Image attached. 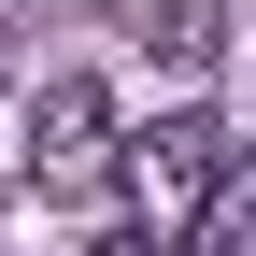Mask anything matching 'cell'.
Here are the masks:
<instances>
[{
    "mask_svg": "<svg viewBox=\"0 0 256 256\" xmlns=\"http://www.w3.org/2000/svg\"><path fill=\"white\" fill-rule=\"evenodd\" d=\"M100 256H156V228H114V242H100Z\"/></svg>",
    "mask_w": 256,
    "mask_h": 256,
    "instance_id": "obj_4",
    "label": "cell"
},
{
    "mask_svg": "<svg viewBox=\"0 0 256 256\" xmlns=\"http://www.w3.org/2000/svg\"><path fill=\"white\" fill-rule=\"evenodd\" d=\"M185 256H256V156H242L228 185H214V214L185 228Z\"/></svg>",
    "mask_w": 256,
    "mask_h": 256,
    "instance_id": "obj_3",
    "label": "cell"
},
{
    "mask_svg": "<svg viewBox=\"0 0 256 256\" xmlns=\"http://www.w3.org/2000/svg\"><path fill=\"white\" fill-rule=\"evenodd\" d=\"M100 171H114V100L72 72V86L28 100V185H43V200H86Z\"/></svg>",
    "mask_w": 256,
    "mask_h": 256,
    "instance_id": "obj_2",
    "label": "cell"
},
{
    "mask_svg": "<svg viewBox=\"0 0 256 256\" xmlns=\"http://www.w3.org/2000/svg\"><path fill=\"white\" fill-rule=\"evenodd\" d=\"M228 171H242V156H228V128H214V114H171V128L128 142V200H142V228H200Z\"/></svg>",
    "mask_w": 256,
    "mask_h": 256,
    "instance_id": "obj_1",
    "label": "cell"
}]
</instances>
